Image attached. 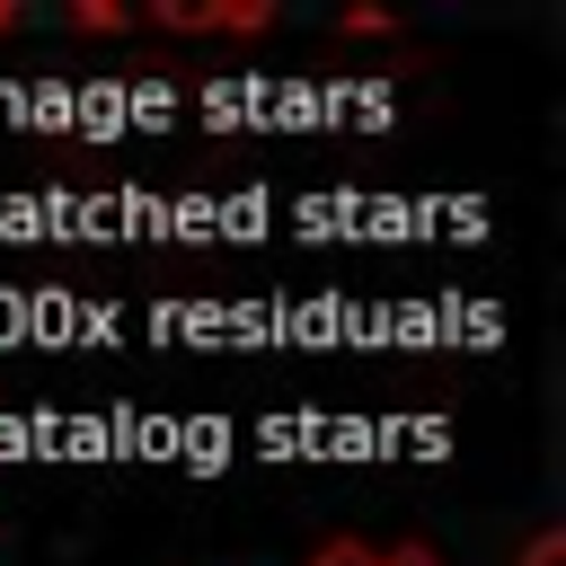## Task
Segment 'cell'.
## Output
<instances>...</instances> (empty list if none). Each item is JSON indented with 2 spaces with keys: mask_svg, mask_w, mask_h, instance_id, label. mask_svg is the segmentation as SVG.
<instances>
[{
  "mask_svg": "<svg viewBox=\"0 0 566 566\" xmlns=\"http://www.w3.org/2000/svg\"><path fill=\"white\" fill-rule=\"evenodd\" d=\"M310 566H380V548H363V539H327Z\"/></svg>",
  "mask_w": 566,
  "mask_h": 566,
  "instance_id": "3957f363",
  "label": "cell"
},
{
  "mask_svg": "<svg viewBox=\"0 0 566 566\" xmlns=\"http://www.w3.org/2000/svg\"><path fill=\"white\" fill-rule=\"evenodd\" d=\"M380 566H442V557H433V548H389Z\"/></svg>",
  "mask_w": 566,
  "mask_h": 566,
  "instance_id": "277c9868",
  "label": "cell"
},
{
  "mask_svg": "<svg viewBox=\"0 0 566 566\" xmlns=\"http://www.w3.org/2000/svg\"><path fill=\"white\" fill-rule=\"evenodd\" d=\"M513 566H566V531H531Z\"/></svg>",
  "mask_w": 566,
  "mask_h": 566,
  "instance_id": "7a4b0ae2",
  "label": "cell"
},
{
  "mask_svg": "<svg viewBox=\"0 0 566 566\" xmlns=\"http://www.w3.org/2000/svg\"><path fill=\"white\" fill-rule=\"evenodd\" d=\"M150 18H159V27H186V35H221V27L248 35V27H265L256 0H248V9H221V0H168V9H150Z\"/></svg>",
  "mask_w": 566,
  "mask_h": 566,
  "instance_id": "6da1fadb",
  "label": "cell"
}]
</instances>
